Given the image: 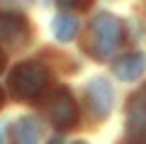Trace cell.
<instances>
[{
    "instance_id": "7c38bea8",
    "label": "cell",
    "mask_w": 146,
    "mask_h": 144,
    "mask_svg": "<svg viewBox=\"0 0 146 144\" xmlns=\"http://www.w3.org/2000/svg\"><path fill=\"white\" fill-rule=\"evenodd\" d=\"M5 3H29V0H5Z\"/></svg>"
},
{
    "instance_id": "6da1fadb",
    "label": "cell",
    "mask_w": 146,
    "mask_h": 144,
    "mask_svg": "<svg viewBox=\"0 0 146 144\" xmlns=\"http://www.w3.org/2000/svg\"><path fill=\"white\" fill-rule=\"evenodd\" d=\"M122 39V22L110 12L98 15L88 27V34L83 39V49L95 59H107L117 49Z\"/></svg>"
},
{
    "instance_id": "7a4b0ae2",
    "label": "cell",
    "mask_w": 146,
    "mask_h": 144,
    "mask_svg": "<svg viewBox=\"0 0 146 144\" xmlns=\"http://www.w3.org/2000/svg\"><path fill=\"white\" fill-rule=\"evenodd\" d=\"M49 86V71L39 61H22L10 71V90L20 100L42 98Z\"/></svg>"
},
{
    "instance_id": "8fae6325",
    "label": "cell",
    "mask_w": 146,
    "mask_h": 144,
    "mask_svg": "<svg viewBox=\"0 0 146 144\" xmlns=\"http://www.w3.org/2000/svg\"><path fill=\"white\" fill-rule=\"evenodd\" d=\"M3 66H5V56H3V52H0V71H3Z\"/></svg>"
},
{
    "instance_id": "5bb4252c",
    "label": "cell",
    "mask_w": 146,
    "mask_h": 144,
    "mask_svg": "<svg viewBox=\"0 0 146 144\" xmlns=\"http://www.w3.org/2000/svg\"><path fill=\"white\" fill-rule=\"evenodd\" d=\"M51 144H61V139H56V142H51Z\"/></svg>"
},
{
    "instance_id": "9c48e42d",
    "label": "cell",
    "mask_w": 146,
    "mask_h": 144,
    "mask_svg": "<svg viewBox=\"0 0 146 144\" xmlns=\"http://www.w3.org/2000/svg\"><path fill=\"white\" fill-rule=\"evenodd\" d=\"M78 32V22L73 20L71 15H58L54 20V37L58 42H71Z\"/></svg>"
},
{
    "instance_id": "30bf717a",
    "label": "cell",
    "mask_w": 146,
    "mask_h": 144,
    "mask_svg": "<svg viewBox=\"0 0 146 144\" xmlns=\"http://www.w3.org/2000/svg\"><path fill=\"white\" fill-rule=\"evenodd\" d=\"M61 7H73V5H80V0H58Z\"/></svg>"
},
{
    "instance_id": "52a82bcc",
    "label": "cell",
    "mask_w": 146,
    "mask_h": 144,
    "mask_svg": "<svg viewBox=\"0 0 146 144\" xmlns=\"http://www.w3.org/2000/svg\"><path fill=\"white\" fill-rule=\"evenodd\" d=\"M42 137V122L36 117H20L12 127V144H39Z\"/></svg>"
},
{
    "instance_id": "ba28073f",
    "label": "cell",
    "mask_w": 146,
    "mask_h": 144,
    "mask_svg": "<svg viewBox=\"0 0 146 144\" xmlns=\"http://www.w3.org/2000/svg\"><path fill=\"white\" fill-rule=\"evenodd\" d=\"M146 68V59L144 54H127L115 64V76L119 81H136Z\"/></svg>"
},
{
    "instance_id": "9a60e30c",
    "label": "cell",
    "mask_w": 146,
    "mask_h": 144,
    "mask_svg": "<svg viewBox=\"0 0 146 144\" xmlns=\"http://www.w3.org/2000/svg\"><path fill=\"white\" fill-rule=\"evenodd\" d=\"M76 144H85V142H76Z\"/></svg>"
},
{
    "instance_id": "8992f818",
    "label": "cell",
    "mask_w": 146,
    "mask_h": 144,
    "mask_svg": "<svg viewBox=\"0 0 146 144\" xmlns=\"http://www.w3.org/2000/svg\"><path fill=\"white\" fill-rule=\"evenodd\" d=\"M27 37V22L25 17L12 15V12H3L0 15V39L10 42V44H20Z\"/></svg>"
},
{
    "instance_id": "3957f363",
    "label": "cell",
    "mask_w": 146,
    "mask_h": 144,
    "mask_svg": "<svg viewBox=\"0 0 146 144\" xmlns=\"http://www.w3.org/2000/svg\"><path fill=\"white\" fill-rule=\"evenodd\" d=\"M46 113H49V120L54 122L56 129H71L78 122V105H76V100L71 98V93L66 88H58L51 95Z\"/></svg>"
},
{
    "instance_id": "4fadbf2b",
    "label": "cell",
    "mask_w": 146,
    "mask_h": 144,
    "mask_svg": "<svg viewBox=\"0 0 146 144\" xmlns=\"http://www.w3.org/2000/svg\"><path fill=\"white\" fill-rule=\"evenodd\" d=\"M3 100H5V95H3V90H0V108H3Z\"/></svg>"
},
{
    "instance_id": "5b68a950",
    "label": "cell",
    "mask_w": 146,
    "mask_h": 144,
    "mask_svg": "<svg viewBox=\"0 0 146 144\" xmlns=\"http://www.w3.org/2000/svg\"><path fill=\"white\" fill-rule=\"evenodd\" d=\"M127 132L131 137L146 134V86L136 90L127 105Z\"/></svg>"
},
{
    "instance_id": "277c9868",
    "label": "cell",
    "mask_w": 146,
    "mask_h": 144,
    "mask_svg": "<svg viewBox=\"0 0 146 144\" xmlns=\"http://www.w3.org/2000/svg\"><path fill=\"white\" fill-rule=\"evenodd\" d=\"M85 98H88V108L93 113V117H107L112 113V105H115V93L110 86L107 78H93L85 88Z\"/></svg>"
}]
</instances>
